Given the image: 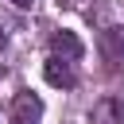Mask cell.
<instances>
[{
	"label": "cell",
	"mask_w": 124,
	"mask_h": 124,
	"mask_svg": "<svg viewBox=\"0 0 124 124\" xmlns=\"http://www.w3.org/2000/svg\"><path fill=\"white\" fill-rule=\"evenodd\" d=\"M50 50H54L58 58H66V62H78V58L85 54V43H81L74 31H54V35H50Z\"/></svg>",
	"instance_id": "6da1fadb"
},
{
	"label": "cell",
	"mask_w": 124,
	"mask_h": 124,
	"mask_svg": "<svg viewBox=\"0 0 124 124\" xmlns=\"http://www.w3.org/2000/svg\"><path fill=\"white\" fill-rule=\"evenodd\" d=\"M39 116H43V101L35 93H19L12 101V124H35Z\"/></svg>",
	"instance_id": "7a4b0ae2"
},
{
	"label": "cell",
	"mask_w": 124,
	"mask_h": 124,
	"mask_svg": "<svg viewBox=\"0 0 124 124\" xmlns=\"http://www.w3.org/2000/svg\"><path fill=\"white\" fill-rule=\"evenodd\" d=\"M43 78L50 81V85H58V89H70L74 85V70L54 54V58H46V66H43Z\"/></svg>",
	"instance_id": "3957f363"
},
{
	"label": "cell",
	"mask_w": 124,
	"mask_h": 124,
	"mask_svg": "<svg viewBox=\"0 0 124 124\" xmlns=\"http://www.w3.org/2000/svg\"><path fill=\"white\" fill-rule=\"evenodd\" d=\"M101 46H105V58H108V66L116 62V46H124V27H108L105 35H101Z\"/></svg>",
	"instance_id": "277c9868"
},
{
	"label": "cell",
	"mask_w": 124,
	"mask_h": 124,
	"mask_svg": "<svg viewBox=\"0 0 124 124\" xmlns=\"http://www.w3.org/2000/svg\"><path fill=\"white\" fill-rule=\"evenodd\" d=\"M12 4H16V8H31L35 0H12Z\"/></svg>",
	"instance_id": "5b68a950"
},
{
	"label": "cell",
	"mask_w": 124,
	"mask_h": 124,
	"mask_svg": "<svg viewBox=\"0 0 124 124\" xmlns=\"http://www.w3.org/2000/svg\"><path fill=\"white\" fill-rule=\"evenodd\" d=\"M0 46H4V31H0Z\"/></svg>",
	"instance_id": "8992f818"
}]
</instances>
